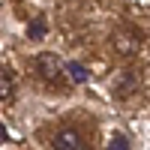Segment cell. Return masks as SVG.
I'll use <instances>...</instances> for the list:
<instances>
[{
	"label": "cell",
	"instance_id": "cell-1",
	"mask_svg": "<svg viewBox=\"0 0 150 150\" xmlns=\"http://www.w3.org/2000/svg\"><path fill=\"white\" fill-rule=\"evenodd\" d=\"M36 69H39V75H42V81H48V84H60L63 81V72H66V63L60 60L57 54H39L36 57Z\"/></svg>",
	"mask_w": 150,
	"mask_h": 150
},
{
	"label": "cell",
	"instance_id": "cell-2",
	"mask_svg": "<svg viewBox=\"0 0 150 150\" xmlns=\"http://www.w3.org/2000/svg\"><path fill=\"white\" fill-rule=\"evenodd\" d=\"M111 45H114V51L120 57H135L138 48H141V36L132 27H120V30H114V36H111Z\"/></svg>",
	"mask_w": 150,
	"mask_h": 150
},
{
	"label": "cell",
	"instance_id": "cell-3",
	"mask_svg": "<svg viewBox=\"0 0 150 150\" xmlns=\"http://www.w3.org/2000/svg\"><path fill=\"white\" fill-rule=\"evenodd\" d=\"M51 144H54V150H81L84 138H81L78 129H60V132H54Z\"/></svg>",
	"mask_w": 150,
	"mask_h": 150
},
{
	"label": "cell",
	"instance_id": "cell-4",
	"mask_svg": "<svg viewBox=\"0 0 150 150\" xmlns=\"http://www.w3.org/2000/svg\"><path fill=\"white\" fill-rule=\"evenodd\" d=\"M132 90H135V75H132V72H120L117 78H114V96H117V99L132 96Z\"/></svg>",
	"mask_w": 150,
	"mask_h": 150
},
{
	"label": "cell",
	"instance_id": "cell-5",
	"mask_svg": "<svg viewBox=\"0 0 150 150\" xmlns=\"http://www.w3.org/2000/svg\"><path fill=\"white\" fill-rule=\"evenodd\" d=\"M12 93H15V78H12V72L6 66H0V102L12 99Z\"/></svg>",
	"mask_w": 150,
	"mask_h": 150
},
{
	"label": "cell",
	"instance_id": "cell-6",
	"mask_svg": "<svg viewBox=\"0 0 150 150\" xmlns=\"http://www.w3.org/2000/svg\"><path fill=\"white\" fill-rule=\"evenodd\" d=\"M66 72H69V78H72L75 84H84L87 78H90V72H87V66H81L78 60H69V63H66Z\"/></svg>",
	"mask_w": 150,
	"mask_h": 150
},
{
	"label": "cell",
	"instance_id": "cell-7",
	"mask_svg": "<svg viewBox=\"0 0 150 150\" xmlns=\"http://www.w3.org/2000/svg\"><path fill=\"white\" fill-rule=\"evenodd\" d=\"M45 33H48V24H45V18H33V21L27 24V39H42Z\"/></svg>",
	"mask_w": 150,
	"mask_h": 150
},
{
	"label": "cell",
	"instance_id": "cell-8",
	"mask_svg": "<svg viewBox=\"0 0 150 150\" xmlns=\"http://www.w3.org/2000/svg\"><path fill=\"white\" fill-rule=\"evenodd\" d=\"M108 150H132V144H129V138L123 132H114L111 141H108Z\"/></svg>",
	"mask_w": 150,
	"mask_h": 150
},
{
	"label": "cell",
	"instance_id": "cell-9",
	"mask_svg": "<svg viewBox=\"0 0 150 150\" xmlns=\"http://www.w3.org/2000/svg\"><path fill=\"white\" fill-rule=\"evenodd\" d=\"M9 138V132H6V126H3V123H0V141H6Z\"/></svg>",
	"mask_w": 150,
	"mask_h": 150
},
{
	"label": "cell",
	"instance_id": "cell-10",
	"mask_svg": "<svg viewBox=\"0 0 150 150\" xmlns=\"http://www.w3.org/2000/svg\"><path fill=\"white\" fill-rule=\"evenodd\" d=\"M81 150H87V147H81Z\"/></svg>",
	"mask_w": 150,
	"mask_h": 150
}]
</instances>
